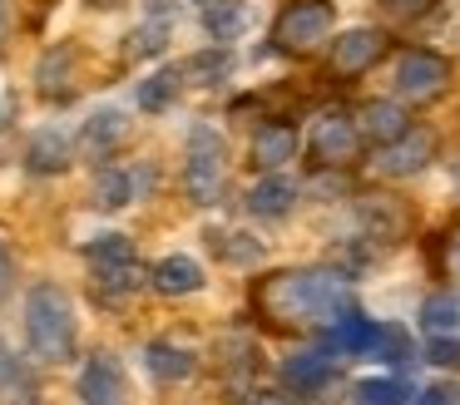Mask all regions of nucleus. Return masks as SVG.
I'll return each instance as SVG.
<instances>
[{
    "label": "nucleus",
    "instance_id": "nucleus-34",
    "mask_svg": "<svg viewBox=\"0 0 460 405\" xmlns=\"http://www.w3.org/2000/svg\"><path fill=\"white\" fill-rule=\"evenodd\" d=\"M460 395H456V385H446V381H436V385H420L416 395H411V405H456Z\"/></svg>",
    "mask_w": 460,
    "mask_h": 405
},
{
    "label": "nucleus",
    "instance_id": "nucleus-36",
    "mask_svg": "<svg viewBox=\"0 0 460 405\" xmlns=\"http://www.w3.org/2000/svg\"><path fill=\"white\" fill-rule=\"evenodd\" d=\"M440 267H446L450 277H460V223L446 233V242H440Z\"/></svg>",
    "mask_w": 460,
    "mask_h": 405
},
{
    "label": "nucleus",
    "instance_id": "nucleus-33",
    "mask_svg": "<svg viewBox=\"0 0 460 405\" xmlns=\"http://www.w3.org/2000/svg\"><path fill=\"white\" fill-rule=\"evenodd\" d=\"M213 247L223 257H233V262H252L262 252V242H243V233H213Z\"/></svg>",
    "mask_w": 460,
    "mask_h": 405
},
{
    "label": "nucleus",
    "instance_id": "nucleus-18",
    "mask_svg": "<svg viewBox=\"0 0 460 405\" xmlns=\"http://www.w3.org/2000/svg\"><path fill=\"white\" fill-rule=\"evenodd\" d=\"M376 331H381V326L351 306L347 316H337V321H332L327 351H332V356H371V346H376Z\"/></svg>",
    "mask_w": 460,
    "mask_h": 405
},
{
    "label": "nucleus",
    "instance_id": "nucleus-29",
    "mask_svg": "<svg viewBox=\"0 0 460 405\" xmlns=\"http://www.w3.org/2000/svg\"><path fill=\"white\" fill-rule=\"evenodd\" d=\"M179 69H183V84H218L233 69V55L218 45V49H203V55H189Z\"/></svg>",
    "mask_w": 460,
    "mask_h": 405
},
{
    "label": "nucleus",
    "instance_id": "nucleus-2",
    "mask_svg": "<svg viewBox=\"0 0 460 405\" xmlns=\"http://www.w3.org/2000/svg\"><path fill=\"white\" fill-rule=\"evenodd\" d=\"M25 341L45 365H60L75 356V306L60 282H35L25 292Z\"/></svg>",
    "mask_w": 460,
    "mask_h": 405
},
{
    "label": "nucleus",
    "instance_id": "nucleus-26",
    "mask_svg": "<svg viewBox=\"0 0 460 405\" xmlns=\"http://www.w3.org/2000/svg\"><path fill=\"white\" fill-rule=\"evenodd\" d=\"M179 89H183V69L173 65V69H159V75H149L139 84V109L144 114H164V109L179 99Z\"/></svg>",
    "mask_w": 460,
    "mask_h": 405
},
{
    "label": "nucleus",
    "instance_id": "nucleus-9",
    "mask_svg": "<svg viewBox=\"0 0 460 405\" xmlns=\"http://www.w3.org/2000/svg\"><path fill=\"white\" fill-rule=\"evenodd\" d=\"M357 217H361V237H371V242H401L411 233V207L391 193H367L357 203Z\"/></svg>",
    "mask_w": 460,
    "mask_h": 405
},
{
    "label": "nucleus",
    "instance_id": "nucleus-31",
    "mask_svg": "<svg viewBox=\"0 0 460 405\" xmlns=\"http://www.w3.org/2000/svg\"><path fill=\"white\" fill-rule=\"evenodd\" d=\"M129 257H139V252H134V237H124V233H104V237H94V242L84 247V262L90 267L129 262Z\"/></svg>",
    "mask_w": 460,
    "mask_h": 405
},
{
    "label": "nucleus",
    "instance_id": "nucleus-40",
    "mask_svg": "<svg viewBox=\"0 0 460 405\" xmlns=\"http://www.w3.org/2000/svg\"><path fill=\"white\" fill-rule=\"evenodd\" d=\"M203 5H213V0H199V10H203Z\"/></svg>",
    "mask_w": 460,
    "mask_h": 405
},
{
    "label": "nucleus",
    "instance_id": "nucleus-32",
    "mask_svg": "<svg viewBox=\"0 0 460 405\" xmlns=\"http://www.w3.org/2000/svg\"><path fill=\"white\" fill-rule=\"evenodd\" d=\"M420 361L440 365V371H460V336H430Z\"/></svg>",
    "mask_w": 460,
    "mask_h": 405
},
{
    "label": "nucleus",
    "instance_id": "nucleus-13",
    "mask_svg": "<svg viewBox=\"0 0 460 405\" xmlns=\"http://www.w3.org/2000/svg\"><path fill=\"white\" fill-rule=\"evenodd\" d=\"M75 75H80V49L55 45V49H45L40 69H35V89L45 99H55V104H65V99H75Z\"/></svg>",
    "mask_w": 460,
    "mask_h": 405
},
{
    "label": "nucleus",
    "instance_id": "nucleus-6",
    "mask_svg": "<svg viewBox=\"0 0 460 405\" xmlns=\"http://www.w3.org/2000/svg\"><path fill=\"white\" fill-rule=\"evenodd\" d=\"M450 84V59L436 55V49H406L396 59V94L411 99V104H430L440 99Z\"/></svg>",
    "mask_w": 460,
    "mask_h": 405
},
{
    "label": "nucleus",
    "instance_id": "nucleus-35",
    "mask_svg": "<svg viewBox=\"0 0 460 405\" xmlns=\"http://www.w3.org/2000/svg\"><path fill=\"white\" fill-rule=\"evenodd\" d=\"M381 5H386L391 15H401V20H416V15H430L440 0H381Z\"/></svg>",
    "mask_w": 460,
    "mask_h": 405
},
{
    "label": "nucleus",
    "instance_id": "nucleus-11",
    "mask_svg": "<svg viewBox=\"0 0 460 405\" xmlns=\"http://www.w3.org/2000/svg\"><path fill=\"white\" fill-rule=\"evenodd\" d=\"M297 158V128L282 124V119H268V124L252 128V168L258 173H278Z\"/></svg>",
    "mask_w": 460,
    "mask_h": 405
},
{
    "label": "nucleus",
    "instance_id": "nucleus-22",
    "mask_svg": "<svg viewBox=\"0 0 460 405\" xmlns=\"http://www.w3.org/2000/svg\"><path fill=\"white\" fill-rule=\"evenodd\" d=\"M94 272V292L104 296V302H124V296H134L144 282H149V272H144L139 257H129V262H110V267H90Z\"/></svg>",
    "mask_w": 460,
    "mask_h": 405
},
{
    "label": "nucleus",
    "instance_id": "nucleus-20",
    "mask_svg": "<svg viewBox=\"0 0 460 405\" xmlns=\"http://www.w3.org/2000/svg\"><path fill=\"white\" fill-rule=\"evenodd\" d=\"M144 365H149L154 381L173 385V381H189V375L199 371V356H193L189 346H179V341H149L144 346Z\"/></svg>",
    "mask_w": 460,
    "mask_h": 405
},
{
    "label": "nucleus",
    "instance_id": "nucleus-8",
    "mask_svg": "<svg viewBox=\"0 0 460 405\" xmlns=\"http://www.w3.org/2000/svg\"><path fill=\"white\" fill-rule=\"evenodd\" d=\"M386 55V30L376 25H357V30H341V40H332V75L337 79H357L367 75L376 59Z\"/></svg>",
    "mask_w": 460,
    "mask_h": 405
},
{
    "label": "nucleus",
    "instance_id": "nucleus-27",
    "mask_svg": "<svg viewBox=\"0 0 460 405\" xmlns=\"http://www.w3.org/2000/svg\"><path fill=\"white\" fill-rule=\"evenodd\" d=\"M357 405H411V385L401 381V375H367V381H357Z\"/></svg>",
    "mask_w": 460,
    "mask_h": 405
},
{
    "label": "nucleus",
    "instance_id": "nucleus-12",
    "mask_svg": "<svg viewBox=\"0 0 460 405\" xmlns=\"http://www.w3.org/2000/svg\"><path fill=\"white\" fill-rule=\"evenodd\" d=\"M332 375H337V361H332L327 346H322V351H297V356L282 361V391L317 395L322 385H332Z\"/></svg>",
    "mask_w": 460,
    "mask_h": 405
},
{
    "label": "nucleus",
    "instance_id": "nucleus-25",
    "mask_svg": "<svg viewBox=\"0 0 460 405\" xmlns=\"http://www.w3.org/2000/svg\"><path fill=\"white\" fill-rule=\"evenodd\" d=\"M0 401L5 405H40L35 401V375L15 361L5 341H0Z\"/></svg>",
    "mask_w": 460,
    "mask_h": 405
},
{
    "label": "nucleus",
    "instance_id": "nucleus-21",
    "mask_svg": "<svg viewBox=\"0 0 460 405\" xmlns=\"http://www.w3.org/2000/svg\"><path fill=\"white\" fill-rule=\"evenodd\" d=\"M25 168L40 173V178L65 173V168H70V138H65L60 128H40V134L25 144Z\"/></svg>",
    "mask_w": 460,
    "mask_h": 405
},
{
    "label": "nucleus",
    "instance_id": "nucleus-14",
    "mask_svg": "<svg viewBox=\"0 0 460 405\" xmlns=\"http://www.w3.org/2000/svg\"><path fill=\"white\" fill-rule=\"evenodd\" d=\"M357 128L361 138H371V144H391V138H401L411 128V114L396 104V99H367V104L357 109Z\"/></svg>",
    "mask_w": 460,
    "mask_h": 405
},
{
    "label": "nucleus",
    "instance_id": "nucleus-15",
    "mask_svg": "<svg viewBox=\"0 0 460 405\" xmlns=\"http://www.w3.org/2000/svg\"><path fill=\"white\" fill-rule=\"evenodd\" d=\"M169 35H173V5L169 0H154L149 15H144V25L129 35V45H124V59H154L169 49Z\"/></svg>",
    "mask_w": 460,
    "mask_h": 405
},
{
    "label": "nucleus",
    "instance_id": "nucleus-30",
    "mask_svg": "<svg viewBox=\"0 0 460 405\" xmlns=\"http://www.w3.org/2000/svg\"><path fill=\"white\" fill-rule=\"evenodd\" d=\"M371 356H376V361H386V365H406V361H416V346H411L406 326H381Z\"/></svg>",
    "mask_w": 460,
    "mask_h": 405
},
{
    "label": "nucleus",
    "instance_id": "nucleus-39",
    "mask_svg": "<svg viewBox=\"0 0 460 405\" xmlns=\"http://www.w3.org/2000/svg\"><path fill=\"white\" fill-rule=\"evenodd\" d=\"M0 30H5V0H0Z\"/></svg>",
    "mask_w": 460,
    "mask_h": 405
},
{
    "label": "nucleus",
    "instance_id": "nucleus-1",
    "mask_svg": "<svg viewBox=\"0 0 460 405\" xmlns=\"http://www.w3.org/2000/svg\"><path fill=\"white\" fill-rule=\"evenodd\" d=\"M252 312L278 331H322L351 312V277L327 267H288L252 286Z\"/></svg>",
    "mask_w": 460,
    "mask_h": 405
},
{
    "label": "nucleus",
    "instance_id": "nucleus-38",
    "mask_svg": "<svg viewBox=\"0 0 460 405\" xmlns=\"http://www.w3.org/2000/svg\"><path fill=\"white\" fill-rule=\"evenodd\" d=\"M15 292V257H11V247H5V237H0V302Z\"/></svg>",
    "mask_w": 460,
    "mask_h": 405
},
{
    "label": "nucleus",
    "instance_id": "nucleus-37",
    "mask_svg": "<svg viewBox=\"0 0 460 405\" xmlns=\"http://www.w3.org/2000/svg\"><path fill=\"white\" fill-rule=\"evenodd\" d=\"M238 405H288V395L272 391V385H248V391L238 395Z\"/></svg>",
    "mask_w": 460,
    "mask_h": 405
},
{
    "label": "nucleus",
    "instance_id": "nucleus-4",
    "mask_svg": "<svg viewBox=\"0 0 460 405\" xmlns=\"http://www.w3.org/2000/svg\"><path fill=\"white\" fill-rule=\"evenodd\" d=\"M337 30V5L332 0H288L272 20V45L282 55H317Z\"/></svg>",
    "mask_w": 460,
    "mask_h": 405
},
{
    "label": "nucleus",
    "instance_id": "nucleus-28",
    "mask_svg": "<svg viewBox=\"0 0 460 405\" xmlns=\"http://www.w3.org/2000/svg\"><path fill=\"white\" fill-rule=\"evenodd\" d=\"M456 326H460V296L436 292V296H426V302H420V331L456 336Z\"/></svg>",
    "mask_w": 460,
    "mask_h": 405
},
{
    "label": "nucleus",
    "instance_id": "nucleus-19",
    "mask_svg": "<svg viewBox=\"0 0 460 405\" xmlns=\"http://www.w3.org/2000/svg\"><path fill=\"white\" fill-rule=\"evenodd\" d=\"M292 207H297V183L292 178H282V173H262L258 183H252V193H248V213L252 217H288Z\"/></svg>",
    "mask_w": 460,
    "mask_h": 405
},
{
    "label": "nucleus",
    "instance_id": "nucleus-23",
    "mask_svg": "<svg viewBox=\"0 0 460 405\" xmlns=\"http://www.w3.org/2000/svg\"><path fill=\"white\" fill-rule=\"evenodd\" d=\"M134 193H139V183H134V173H124V168H110L100 163V173H94V207H104V213H119V207L134 203Z\"/></svg>",
    "mask_w": 460,
    "mask_h": 405
},
{
    "label": "nucleus",
    "instance_id": "nucleus-10",
    "mask_svg": "<svg viewBox=\"0 0 460 405\" xmlns=\"http://www.w3.org/2000/svg\"><path fill=\"white\" fill-rule=\"evenodd\" d=\"M80 395H84V405H129L124 401V365H119V356L94 351L90 361H84V371H80Z\"/></svg>",
    "mask_w": 460,
    "mask_h": 405
},
{
    "label": "nucleus",
    "instance_id": "nucleus-17",
    "mask_svg": "<svg viewBox=\"0 0 460 405\" xmlns=\"http://www.w3.org/2000/svg\"><path fill=\"white\" fill-rule=\"evenodd\" d=\"M203 282H208L203 267L193 262V257H183V252L154 262V272H149V286H154V292H164V296H193V292H203Z\"/></svg>",
    "mask_w": 460,
    "mask_h": 405
},
{
    "label": "nucleus",
    "instance_id": "nucleus-24",
    "mask_svg": "<svg viewBox=\"0 0 460 405\" xmlns=\"http://www.w3.org/2000/svg\"><path fill=\"white\" fill-rule=\"evenodd\" d=\"M203 30H208V40H238L243 30H248V0H213V5H203Z\"/></svg>",
    "mask_w": 460,
    "mask_h": 405
},
{
    "label": "nucleus",
    "instance_id": "nucleus-7",
    "mask_svg": "<svg viewBox=\"0 0 460 405\" xmlns=\"http://www.w3.org/2000/svg\"><path fill=\"white\" fill-rule=\"evenodd\" d=\"M430 158H436V134L411 124L401 138H391V144H381L371 154V173L376 178H416Z\"/></svg>",
    "mask_w": 460,
    "mask_h": 405
},
{
    "label": "nucleus",
    "instance_id": "nucleus-3",
    "mask_svg": "<svg viewBox=\"0 0 460 405\" xmlns=\"http://www.w3.org/2000/svg\"><path fill=\"white\" fill-rule=\"evenodd\" d=\"M223 188H228V144L213 124H193L183 154V193L199 207H213L223 203Z\"/></svg>",
    "mask_w": 460,
    "mask_h": 405
},
{
    "label": "nucleus",
    "instance_id": "nucleus-16",
    "mask_svg": "<svg viewBox=\"0 0 460 405\" xmlns=\"http://www.w3.org/2000/svg\"><path fill=\"white\" fill-rule=\"evenodd\" d=\"M124 138H129V119H124L119 109H100V114L84 124V134H80V154L94 158V163H104Z\"/></svg>",
    "mask_w": 460,
    "mask_h": 405
},
{
    "label": "nucleus",
    "instance_id": "nucleus-5",
    "mask_svg": "<svg viewBox=\"0 0 460 405\" xmlns=\"http://www.w3.org/2000/svg\"><path fill=\"white\" fill-rule=\"evenodd\" d=\"M357 154H361L357 114H347V109H322V114L312 119V128H307L312 168H347Z\"/></svg>",
    "mask_w": 460,
    "mask_h": 405
}]
</instances>
